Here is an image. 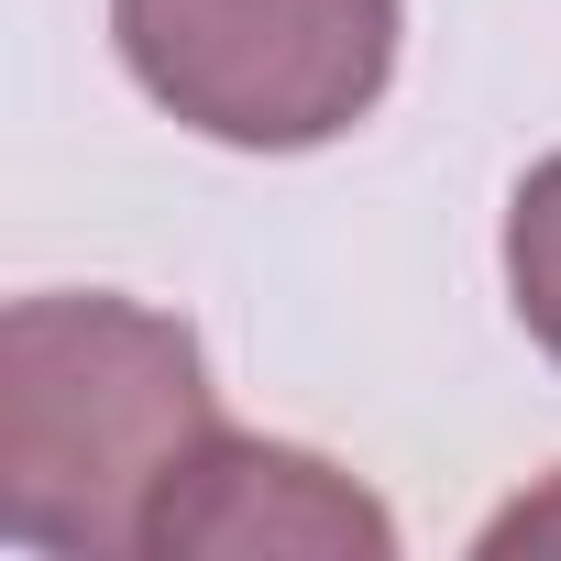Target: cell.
Returning a JSON list of instances; mask_svg holds the SVG:
<instances>
[{"label":"cell","instance_id":"6da1fadb","mask_svg":"<svg viewBox=\"0 0 561 561\" xmlns=\"http://www.w3.org/2000/svg\"><path fill=\"white\" fill-rule=\"evenodd\" d=\"M220 440L198 331L133 298H12L0 320V539L154 561V517Z\"/></svg>","mask_w":561,"mask_h":561},{"label":"cell","instance_id":"7a4b0ae2","mask_svg":"<svg viewBox=\"0 0 561 561\" xmlns=\"http://www.w3.org/2000/svg\"><path fill=\"white\" fill-rule=\"evenodd\" d=\"M154 111L242 154L342 144L397 78V0H111Z\"/></svg>","mask_w":561,"mask_h":561},{"label":"cell","instance_id":"3957f363","mask_svg":"<svg viewBox=\"0 0 561 561\" xmlns=\"http://www.w3.org/2000/svg\"><path fill=\"white\" fill-rule=\"evenodd\" d=\"M176 550H364V561H386L397 517L320 451L220 430L154 517V561H176Z\"/></svg>","mask_w":561,"mask_h":561},{"label":"cell","instance_id":"277c9868","mask_svg":"<svg viewBox=\"0 0 561 561\" xmlns=\"http://www.w3.org/2000/svg\"><path fill=\"white\" fill-rule=\"evenodd\" d=\"M506 298H517L528 342L561 364V154L528 165L506 198Z\"/></svg>","mask_w":561,"mask_h":561},{"label":"cell","instance_id":"5b68a950","mask_svg":"<svg viewBox=\"0 0 561 561\" xmlns=\"http://www.w3.org/2000/svg\"><path fill=\"white\" fill-rule=\"evenodd\" d=\"M528 539H561V495H528V506H506L484 528V550H528Z\"/></svg>","mask_w":561,"mask_h":561}]
</instances>
